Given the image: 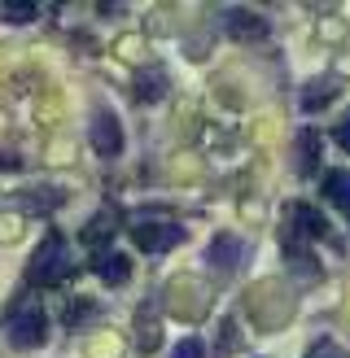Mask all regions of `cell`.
Here are the masks:
<instances>
[{"label":"cell","mask_w":350,"mask_h":358,"mask_svg":"<svg viewBox=\"0 0 350 358\" xmlns=\"http://www.w3.org/2000/svg\"><path fill=\"white\" fill-rule=\"evenodd\" d=\"M5 17L22 27V22H31V17H35V5H27V0H13V5H5Z\"/></svg>","instance_id":"obj_13"},{"label":"cell","mask_w":350,"mask_h":358,"mask_svg":"<svg viewBox=\"0 0 350 358\" xmlns=\"http://www.w3.org/2000/svg\"><path fill=\"white\" fill-rule=\"evenodd\" d=\"M132 241L145 249V254H167L184 241V227L180 223H132Z\"/></svg>","instance_id":"obj_5"},{"label":"cell","mask_w":350,"mask_h":358,"mask_svg":"<svg viewBox=\"0 0 350 358\" xmlns=\"http://www.w3.org/2000/svg\"><path fill=\"white\" fill-rule=\"evenodd\" d=\"M97 275H101L105 284H127V275H132V258L118 254V249H105V254H97Z\"/></svg>","instance_id":"obj_7"},{"label":"cell","mask_w":350,"mask_h":358,"mask_svg":"<svg viewBox=\"0 0 350 358\" xmlns=\"http://www.w3.org/2000/svg\"><path fill=\"white\" fill-rule=\"evenodd\" d=\"M162 87H167V75H162V70H140V75H136V96L140 101H158V96H162Z\"/></svg>","instance_id":"obj_11"},{"label":"cell","mask_w":350,"mask_h":358,"mask_svg":"<svg viewBox=\"0 0 350 358\" xmlns=\"http://www.w3.org/2000/svg\"><path fill=\"white\" fill-rule=\"evenodd\" d=\"M223 17H227V31L232 35H267V27H262V17L258 13H245V9H223Z\"/></svg>","instance_id":"obj_10"},{"label":"cell","mask_w":350,"mask_h":358,"mask_svg":"<svg viewBox=\"0 0 350 358\" xmlns=\"http://www.w3.org/2000/svg\"><path fill=\"white\" fill-rule=\"evenodd\" d=\"M70 271H75V258H70V249H66V241L62 236H48L40 249H35V258H31V266H27V280L31 284H62Z\"/></svg>","instance_id":"obj_1"},{"label":"cell","mask_w":350,"mask_h":358,"mask_svg":"<svg viewBox=\"0 0 350 358\" xmlns=\"http://www.w3.org/2000/svg\"><path fill=\"white\" fill-rule=\"evenodd\" d=\"M245 254H250V245L241 236H232V231H219V236L206 245V262L215 266V271H237L245 262Z\"/></svg>","instance_id":"obj_6"},{"label":"cell","mask_w":350,"mask_h":358,"mask_svg":"<svg viewBox=\"0 0 350 358\" xmlns=\"http://www.w3.org/2000/svg\"><path fill=\"white\" fill-rule=\"evenodd\" d=\"M88 136H92V149L101 157H118L122 153V127H118V114L110 110V105H97L92 110V127H88Z\"/></svg>","instance_id":"obj_4"},{"label":"cell","mask_w":350,"mask_h":358,"mask_svg":"<svg viewBox=\"0 0 350 358\" xmlns=\"http://www.w3.org/2000/svg\"><path fill=\"white\" fill-rule=\"evenodd\" d=\"M332 101V83H307V96H302V110H320V105H328Z\"/></svg>","instance_id":"obj_12"},{"label":"cell","mask_w":350,"mask_h":358,"mask_svg":"<svg viewBox=\"0 0 350 358\" xmlns=\"http://www.w3.org/2000/svg\"><path fill=\"white\" fill-rule=\"evenodd\" d=\"M307 358H346V350H342L337 341H315V345L307 350Z\"/></svg>","instance_id":"obj_14"},{"label":"cell","mask_w":350,"mask_h":358,"mask_svg":"<svg viewBox=\"0 0 350 358\" xmlns=\"http://www.w3.org/2000/svg\"><path fill=\"white\" fill-rule=\"evenodd\" d=\"M332 136H337V145H342V149L350 153V114H346V118L337 122V127H332Z\"/></svg>","instance_id":"obj_16"},{"label":"cell","mask_w":350,"mask_h":358,"mask_svg":"<svg viewBox=\"0 0 350 358\" xmlns=\"http://www.w3.org/2000/svg\"><path fill=\"white\" fill-rule=\"evenodd\" d=\"M324 231H328V223L311 206H293L289 219H285V254H293L302 266H315L311 254H307V241H320Z\"/></svg>","instance_id":"obj_2"},{"label":"cell","mask_w":350,"mask_h":358,"mask_svg":"<svg viewBox=\"0 0 350 358\" xmlns=\"http://www.w3.org/2000/svg\"><path fill=\"white\" fill-rule=\"evenodd\" d=\"M324 196H328V206H337L350 219V171H328L324 175Z\"/></svg>","instance_id":"obj_8"},{"label":"cell","mask_w":350,"mask_h":358,"mask_svg":"<svg viewBox=\"0 0 350 358\" xmlns=\"http://www.w3.org/2000/svg\"><path fill=\"white\" fill-rule=\"evenodd\" d=\"M9 345L13 350H35V345H44V336H48V315L44 306H35V301H18V310L9 315Z\"/></svg>","instance_id":"obj_3"},{"label":"cell","mask_w":350,"mask_h":358,"mask_svg":"<svg viewBox=\"0 0 350 358\" xmlns=\"http://www.w3.org/2000/svg\"><path fill=\"white\" fill-rule=\"evenodd\" d=\"M171 358H206V350H202V341H192V336H184L180 345H175V354Z\"/></svg>","instance_id":"obj_15"},{"label":"cell","mask_w":350,"mask_h":358,"mask_svg":"<svg viewBox=\"0 0 350 358\" xmlns=\"http://www.w3.org/2000/svg\"><path fill=\"white\" fill-rule=\"evenodd\" d=\"M315 166H320V131L307 127L302 136H298V171L311 175Z\"/></svg>","instance_id":"obj_9"}]
</instances>
